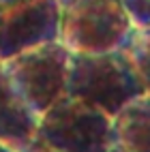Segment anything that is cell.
Instances as JSON below:
<instances>
[{
  "label": "cell",
  "instance_id": "obj_1",
  "mask_svg": "<svg viewBox=\"0 0 150 152\" xmlns=\"http://www.w3.org/2000/svg\"><path fill=\"white\" fill-rule=\"evenodd\" d=\"M142 92V84L120 49L105 54H69V96L82 99L114 118L120 107Z\"/></svg>",
  "mask_w": 150,
  "mask_h": 152
},
{
  "label": "cell",
  "instance_id": "obj_2",
  "mask_svg": "<svg viewBox=\"0 0 150 152\" xmlns=\"http://www.w3.org/2000/svg\"><path fill=\"white\" fill-rule=\"evenodd\" d=\"M133 24L120 0H75L60 7L58 43L69 54L122 49Z\"/></svg>",
  "mask_w": 150,
  "mask_h": 152
},
{
  "label": "cell",
  "instance_id": "obj_3",
  "mask_svg": "<svg viewBox=\"0 0 150 152\" xmlns=\"http://www.w3.org/2000/svg\"><path fill=\"white\" fill-rule=\"evenodd\" d=\"M34 137L58 152H101L112 137V118L75 96H60L37 120Z\"/></svg>",
  "mask_w": 150,
  "mask_h": 152
},
{
  "label": "cell",
  "instance_id": "obj_4",
  "mask_svg": "<svg viewBox=\"0 0 150 152\" xmlns=\"http://www.w3.org/2000/svg\"><path fill=\"white\" fill-rule=\"evenodd\" d=\"M2 66L15 92L37 116L67 94L69 52L58 41L19 52L2 60Z\"/></svg>",
  "mask_w": 150,
  "mask_h": 152
},
{
  "label": "cell",
  "instance_id": "obj_5",
  "mask_svg": "<svg viewBox=\"0 0 150 152\" xmlns=\"http://www.w3.org/2000/svg\"><path fill=\"white\" fill-rule=\"evenodd\" d=\"M58 0H4L0 2V60L30 47L58 41Z\"/></svg>",
  "mask_w": 150,
  "mask_h": 152
},
{
  "label": "cell",
  "instance_id": "obj_6",
  "mask_svg": "<svg viewBox=\"0 0 150 152\" xmlns=\"http://www.w3.org/2000/svg\"><path fill=\"white\" fill-rule=\"evenodd\" d=\"M39 116L15 92L0 60V141L15 152L34 137Z\"/></svg>",
  "mask_w": 150,
  "mask_h": 152
},
{
  "label": "cell",
  "instance_id": "obj_7",
  "mask_svg": "<svg viewBox=\"0 0 150 152\" xmlns=\"http://www.w3.org/2000/svg\"><path fill=\"white\" fill-rule=\"evenodd\" d=\"M112 137L129 152H150V92L137 94L116 111Z\"/></svg>",
  "mask_w": 150,
  "mask_h": 152
},
{
  "label": "cell",
  "instance_id": "obj_8",
  "mask_svg": "<svg viewBox=\"0 0 150 152\" xmlns=\"http://www.w3.org/2000/svg\"><path fill=\"white\" fill-rule=\"evenodd\" d=\"M120 52L127 56L144 92H150V28H133Z\"/></svg>",
  "mask_w": 150,
  "mask_h": 152
},
{
  "label": "cell",
  "instance_id": "obj_9",
  "mask_svg": "<svg viewBox=\"0 0 150 152\" xmlns=\"http://www.w3.org/2000/svg\"><path fill=\"white\" fill-rule=\"evenodd\" d=\"M133 28H150V0H120Z\"/></svg>",
  "mask_w": 150,
  "mask_h": 152
},
{
  "label": "cell",
  "instance_id": "obj_10",
  "mask_svg": "<svg viewBox=\"0 0 150 152\" xmlns=\"http://www.w3.org/2000/svg\"><path fill=\"white\" fill-rule=\"evenodd\" d=\"M17 152H58V150L49 148V146L45 144V141H41L39 137H32V139H30L24 148H19Z\"/></svg>",
  "mask_w": 150,
  "mask_h": 152
},
{
  "label": "cell",
  "instance_id": "obj_11",
  "mask_svg": "<svg viewBox=\"0 0 150 152\" xmlns=\"http://www.w3.org/2000/svg\"><path fill=\"white\" fill-rule=\"evenodd\" d=\"M101 152H129V150H124V148H120V146H116V144H109L105 150H101Z\"/></svg>",
  "mask_w": 150,
  "mask_h": 152
},
{
  "label": "cell",
  "instance_id": "obj_12",
  "mask_svg": "<svg viewBox=\"0 0 150 152\" xmlns=\"http://www.w3.org/2000/svg\"><path fill=\"white\" fill-rule=\"evenodd\" d=\"M0 152H15L13 148H9L7 144H2V141H0Z\"/></svg>",
  "mask_w": 150,
  "mask_h": 152
},
{
  "label": "cell",
  "instance_id": "obj_13",
  "mask_svg": "<svg viewBox=\"0 0 150 152\" xmlns=\"http://www.w3.org/2000/svg\"><path fill=\"white\" fill-rule=\"evenodd\" d=\"M69 2H75V0H58V4H60V7H64V4H69Z\"/></svg>",
  "mask_w": 150,
  "mask_h": 152
},
{
  "label": "cell",
  "instance_id": "obj_14",
  "mask_svg": "<svg viewBox=\"0 0 150 152\" xmlns=\"http://www.w3.org/2000/svg\"><path fill=\"white\" fill-rule=\"evenodd\" d=\"M0 2H4V0H0Z\"/></svg>",
  "mask_w": 150,
  "mask_h": 152
}]
</instances>
